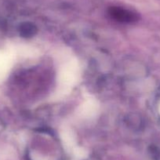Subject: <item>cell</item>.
Instances as JSON below:
<instances>
[{
    "label": "cell",
    "instance_id": "1",
    "mask_svg": "<svg viewBox=\"0 0 160 160\" xmlns=\"http://www.w3.org/2000/svg\"><path fill=\"white\" fill-rule=\"evenodd\" d=\"M159 110H160V108H159Z\"/></svg>",
    "mask_w": 160,
    "mask_h": 160
}]
</instances>
